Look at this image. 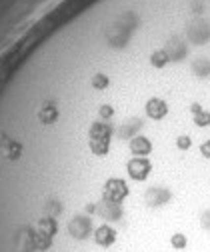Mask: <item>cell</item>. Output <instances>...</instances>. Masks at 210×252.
<instances>
[{
	"instance_id": "30bf717a",
	"label": "cell",
	"mask_w": 210,
	"mask_h": 252,
	"mask_svg": "<svg viewBox=\"0 0 210 252\" xmlns=\"http://www.w3.org/2000/svg\"><path fill=\"white\" fill-rule=\"evenodd\" d=\"M98 116H100L102 120H110V118L114 116V108H112L110 104H102V106L98 108Z\"/></svg>"
},
{
	"instance_id": "ba28073f",
	"label": "cell",
	"mask_w": 210,
	"mask_h": 252,
	"mask_svg": "<svg viewBox=\"0 0 210 252\" xmlns=\"http://www.w3.org/2000/svg\"><path fill=\"white\" fill-rule=\"evenodd\" d=\"M168 52L166 48H160V50H154L152 54H150V64H152L154 68H164L168 64Z\"/></svg>"
},
{
	"instance_id": "3957f363",
	"label": "cell",
	"mask_w": 210,
	"mask_h": 252,
	"mask_svg": "<svg viewBox=\"0 0 210 252\" xmlns=\"http://www.w3.org/2000/svg\"><path fill=\"white\" fill-rule=\"evenodd\" d=\"M150 170H152V164H150V160L146 158V156H134V158L128 160V164H126L128 176L134 178V180H138V182L146 180L148 174H150Z\"/></svg>"
},
{
	"instance_id": "277c9868",
	"label": "cell",
	"mask_w": 210,
	"mask_h": 252,
	"mask_svg": "<svg viewBox=\"0 0 210 252\" xmlns=\"http://www.w3.org/2000/svg\"><path fill=\"white\" fill-rule=\"evenodd\" d=\"M170 190H166V188L162 186H152V188H148L146 190V204L150 206H162L170 200Z\"/></svg>"
},
{
	"instance_id": "7c38bea8",
	"label": "cell",
	"mask_w": 210,
	"mask_h": 252,
	"mask_svg": "<svg viewBox=\"0 0 210 252\" xmlns=\"http://www.w3.org/2000/svg\"><path fill=\"white\" fill-rule=\"evenodd\" d=\"M200 224H202V228L210 230V210H206V212L200 216Z\"/></svg>"
},
{
	"instance_id": "9c48e42d",
	"label": "cell",
	"mask_w": 210,
	"mask_h": 252,
	"mask_svg": "<svg viewBox=\"0 0 210 252\" xmlns=\"http://www.w3.org/2000/svg\"><path fill=\"white\" fill-rule=\"evenodd\" d=\"M186 242H188V240H186L184 234H172V236H170V244H172L174 248H178V250H182V248L186 246Z\"/></svg>"
},
{
	"instance_id": "7a4b0ae2",
	"label": "cell",
	"mask_w": 210,
	"mask_h": 252,
	"mask_svg": "<svg viewBox=\"0 0 210 252\" xmlns=\"http://www.w3.org/2000/svg\"><path fill=\"white\" fill-rule=\"evenodd\" d=\"M68 232L70 236L78 238V240H84L92 234V220H90L86 214H76L70 218L68 222Z\"/></svg>"
},
{
	"instance_id": "8fae6325",
	"label": "cell",
	"mask_w": 210,
	"mask_h": 252,
	"mask_svg": "<svg viewBox=\"0 0 210 252\" xmlns=\"http://www.w3.org/2000/svg\"><path fill=\"white\" fill-rule=\"evenodd\" d=\"M176 146H178L180 150H188V148L192 146V140H190V136H178V140H176Z\"/></svg>"
},
{
	"instance_id": "5b68a950",
	"label": "cell",
	"mask_w": 210,
	"mask_h": 252,
	"mask_svg": "<svg viewBox=\"0 0 210 252\" xmlns=\"http://www.w3.org/2000/svg\"><path fill=\"white\" fill-rule=\"evenodd\" d=\"M94 242H96L98 246H104V248L112 246V244L116 242V230H114L112 226H108V224L98 226V228L94 230Z\"/></svg>"
},
{
	"instance_id": "4fadbf2b",
	"label": "cell",
	"mask_w": 210,
	"mask_h": 252,
	"mask_svg": "<svg viewBox=\"0 0 210 252\" xmlns=\"http://www.w3.org/2000/svg\"><path fill=\"white\" fill-rule=\"evenodd\" d=\"M200 152H202L204 158H210V140H204L200 144Z\"/></svg>"
},
{
	"instance_id": "6da1fadb",
	"label": "cell",
	"mask_w": 210,
	"mask_h": 252,
	"mask_svg": "<svg viewBox=\"0 0 210 252\" xmlns=\"http://www.w3.org/2000/svg\"><path fill=\"white\" fill-rule=\"evenodd\" d=\"M128 196V184L120 178H108L102 188V202L120 204Z\"/></svg>"
},
{
	"instance_id": "8992f818",
	"label": "cell",
	"mask_w": 210,
	"mask_h": 252,
	"mask_svg": "<svg viewBox=\"0 0 210 252\" xmlns=\"http://www.w3.org/2000/svg\"><path fill=\"white\" fill-rule=\"evenodd\" d=\"M146 114L152 120H160V118H164L168 114V106H166V102L162 98H150L146 102Z\"/></svg>"
},
{
	"instance_id": "52a82bcc",
	"label": "cell",
	"mask_w": 210,
	"mask_h": 252,
	"mask_svg": "<svg viewBox=\"0 0 210 252\" xmlns=\"http://www.w3.org/2000/svg\"><path fill=\"white\" fill-rule=\"evenodd\" d=\"M150 150H152V144H150V140L146 136H132L130 138V152L134 156H146V154H150Z\"/></svg>"
}]
</instances>
